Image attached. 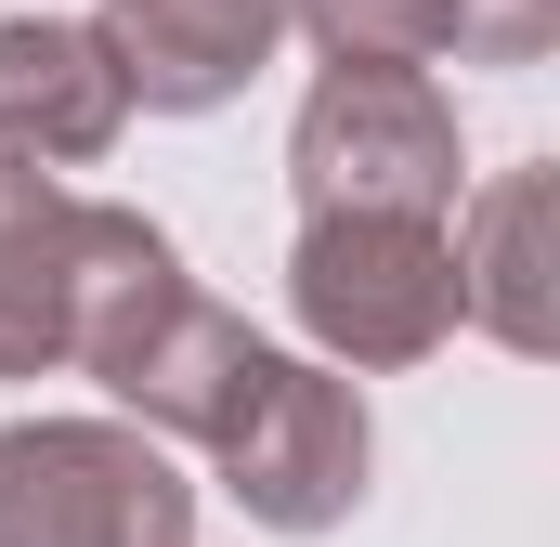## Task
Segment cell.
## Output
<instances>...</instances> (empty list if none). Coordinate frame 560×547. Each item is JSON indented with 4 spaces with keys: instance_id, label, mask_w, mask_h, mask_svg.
<instances>
[{
    "instance_id": "obj_6",
    "label": "cell",
    "mask_w": 560,
    "mask_h": 547,
    "mask_svg": "<svg viewBox=\"0 0 560 547\" xmlns=\"http://www.w3.org/2000/svg\"><path fill=\"white\" fill-rule=\"evenodd\" d=\"M261 365H275V339H248V313H222L196 274L143 313L131 339H118V365H105V392H118V430H143V443H222L235 430V405L261 392Z\"/></svg>"
},
{
    "instance_id": "obj_10",
    "label": "cell",
    "mask_w": 560,
    "mask_h": 547,
    "mask_svg": "<svg viewBox=\"0 0 560 547\" xmlns=\"http://www.w3.org/2000/svg\"><path fill=\"white\" fill-rule=\"evenodd\" d=\"M287 26L326 39V66H535L560 39V0H287Z\"/></svg>"
},
{
    "instance_id": "obj_8",
    "label": "cell",
    "mask_w": 560,
    "mask_h": 547,
    "mask_svg": "<svg viewBox=\"0 0 560 547\" xmlns=\"http://www.w3.org/2000/svg\"><path fill=\"white\" fill-rule=\"evenodd\" d=\"M443 248H456V326L509 352L560 339V170H495L482 196H456Z\"/></svg>"
},
{
    "instance_id": "obj_7",
    "label": "cell",
    "mask_w": 560,
    "mask_h": 547,
    "mask_svg": "<svg viewBox=\"0 0 560 547\" xmlns=\"http://www.w3.org/2000/svg\"><path fill=\"white\" fill-rule=\"evenodd\" d=\"M92 39L118 53V92L143 118H209L275 66L287 0H105Z\"/></svg>"
},
{
    "instance_id": "obj_5",
    "label": "cell",
    "mask_w": 560,
    "mask_h": 547,
    "mask_svg": "<svg viewBox=\"0 0 560 547\" xmlns=\"http://www.w3.org/2000/svg\"><path fill=\"white\" fill-rule=\"evenodd\" d=\"M143 209L118 196H79L26 156H0V379H52L79 365V313H92V274L118 261Z\"/></svg>"
},
{
    "instance_id": "obj_4",
    "label": "cell",
    "mask_w": 560,
    "mask_h": 547,
    "mask_svg": "<svg viewBox=\"0 0 560 547\" xmlns=\"http://www.w3.org/2000/svg\"><path fill=\"white\" fill-rule=\"evenodd\" d=\"M222 496L261 522V535H339L365 509V469H378V430H365V392L339 365H300L275 352L261 392L235 405V430L209 443Z\"/></svg>"
},
{
    "instance_id": "obj_9",
    "label": "cell",
    "mask_w": 560,
    "mask_h": 547,
    "mask_svg": "<svg viewBox=\"0 0 560 547\" xmlns=\"http://www.w3.org/2000/svg\"><path fill=\"white\" fill-rule=\"evenodd\" d=\"M118 131H131V92H118V53L92 39V13H13L0 26V156L66 183Z\"/></svg>"
},
{
    "instance_id": "obj_3",
    "label": "cell",
    "mask_w": 560,
    "mask_h": 547,
    "mask_svg": "<svg viewBox=\"0 0 560 547\" xmlns=\"http://www.w3.org/2000/svg\"><path fill=\"white\" fill-rule=\"evenodd\" d=\"M287 313L326 365H430L456 339V248L443 222H300Z\"/></svg>"
},
{
    "instance_id": "obj_1",
    "label": "cell",
    "mask_w": 560,
    "mask_h": 547,
    "mask_svg": "<svg viewBox=\"0 0 560 547\" xmlns=\"http://www.w3.org/2000/svg\"><path fill=\"white\" fill-rule=\"evenodd\" d=\"M287 183H300V222H456L469 156H456L443 79H418V66H326L300 92Z\"/></svg>"
},
{
    "instance_id": "obj_2",
    "label": "cell",
    "mask_w": 560,
    "mask_h": 547,
    "mask_svg": "<svg viewBox=\"0 0 560 547\" xmlns=\"http://www.w3.org/2000/svg\"><path fill=\"white\" fill-rule=\"evenodd\" d=\"M196 482L118 417H0V547H183Z\"/></svg>"
}]
</instances>
